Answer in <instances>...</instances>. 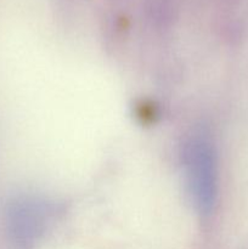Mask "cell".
Segmentation results:
<instances>
[{
    "label": "cell",
    "instance_id": "obj_1",
    "mask_svg": "<svg viewBox=\"0 0 248 249\" xmlns=\"http://www.w3.org/2000/svg\"><path fill=\"white\" fill-rule=\"evenodd\" d=\"M190 194L202 211H211L216 194L215 155L204 139H191L184 153Z\"/></svg>",
    "mask_w": 248,
    "mask_h": 249
}]
</instances>
